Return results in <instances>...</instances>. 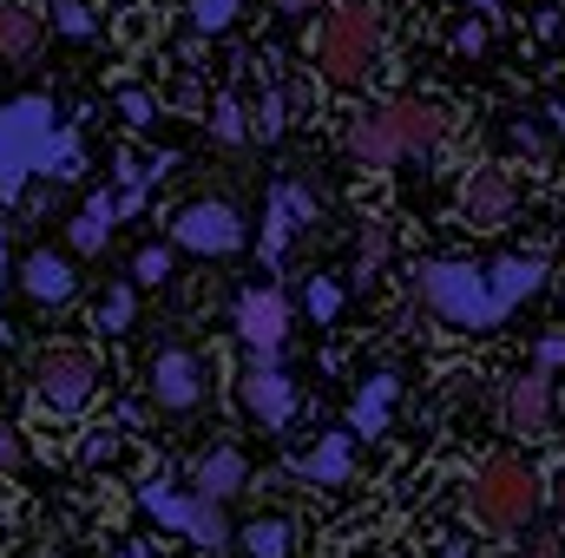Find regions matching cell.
Wrapping results in <instances>:
<instances>
[{"label": "cell", "instance_id": "32", "mask_svg": "<svg viewBox=\"0 0 565 558\" xmlns=\"http://www.w3.org/2000/svg\"><path fill=\"white\" fill-rule=\"evenodd\" d=\"M119 112H126L132 126H151V99H145V93H119Z\"/></svg>", "mask_w": 565, "mask_h": 558}, {"label": "cell", "instance_id": "39", "mask_svg": "<svg viewBox=\"0 0 565 558\" xmlns=\"http://www.w3.org/2000/svg\"><path fill=\"white\" fill-rule=\"evenodd\" d=\"M553 500H559V506H565V473H559V486H553Z\"/></svg>", "mask_w": 565, "mask_h": 558}, {"label": "cell", "instance_id": "9", "mask_svg": "<svg viewBox=\"0 0 565 558\" xmlns=\"http://www.w3.org/2000/svg\"><path fill=\"white\" fill-rule=\"evenodd\" d=\"M282 329H289V302H282V289H250V296L237 302V335H244L264 362H277Z\"/></svg>", "mask_w": 565, "mask_h": 558}, {"label": "cell", "instance_id": "27", "mask_svg": "<svg viewBox=\"0 0 565 558\" xmlns=\"http://www.w3.org/2000/svg\"><path fill=\"white\" fill-rule=\"evenodd\" d=\"M126 322H132V289L119 282V289H106V302H99V329H106V335H119Z\"/></svg>", "mask_w": 565, "mask_h": 558}, {"label": "cell", "instance_id": "4", "mask_svg": "<svg viewBox=\"0 0 565 558\" xmlns=\"http://www.w3.org/2000/svg\"><path fill=\"white\" fill-rule=\"evenodd\" d=\"M322 73L335 79V86H362L369 79V66H375V46H382V26H375V7H335L329 20H322Z\"/></svg>", "mask_w": 565, "mask_h": 558}, {"label": "cell", "instance_id": "3", "mask_svg": "<svg viewBox=\"0 0 565 558\" xmlns=\"http://www.w3.org/2000/svg\"><path fill=\"white\" fill-rule=\"evenodd\" d=\"M422 302L440 315V322H454V329H473V335H487V329H500L507 315L493 309V289H487V270H473V264H422Z\"/></svg>", "mask_w": 565, "mask_h": 558}, {"label": "cell", "instance_id": "1", "mask_svg": "<svg viewBox=\"0 0 565 558\" xmlns=\"http://www.w3.org/2000/svg\"><path fill=\"white\" fill-rule=\"evenodd\" d=\"M33 171L53 178V184H73L86 171L73 126H60L53 99H40V93L0 106V204H13Z\"/></svg>", "mask_w": 565, "mask_h": 558}, {"label": "cell", "instance_id": "20", "mask_svg": "<svg viewBox=\"0 0 565 558\" xmlns=\"http://www.w3.org/2000/svg\"><path fill=\"white\" fill-rule=\"evenodd\" d=\"M237 539H244V558H289L296 552V526L289 519H250Z\"/></svg>", "mask_w": 565, "mask_h": 558}, {"label": "cell", "instance_id": "13", "mask_svg": "<svg viewBox=\"0 0 565 558\" xmlns=\"http://www.w3.org/2000/svg\"><path fill=\"white\" fill-rule=\"evenodd\" d=\"M546 420H553V388H546V368H533V375H520L513 395H507V427L526 433V440H540Z\"/></svg>", "mask_w": 565, "mask_h": 558}, {"label": "cell", "instance_id": "34", "mask_svg": "<svg viewBox=\"0 0 565 558\" xmlns=\"http://www.w3.org/2000/svg\"><path fill=\"white\" fill-rule=\"evenodd\" d=\"M513 558H565V546L559 539H533V546H520Z\"/></svg>", "mask_w": 565, "mask_h": 558}, {"label": "cell", "instance_id": "30", "mask_svg": "<svg viewBox=\"0 0 565 558\" xmlns=\"http://www.w3.org/2000/svg\"><path fill=\"white\" fill-rule=\"evenodd\" d=\"M382 264H388V224H369V237H362V277L382 270Z\"/></svg>", "mask_w": 565, "mask_h": 558}, {"label": "cell", "instance_id": "38", "mask_svg": "<svg viewBox=\"0 0 565 558\" xmlns=\"http://www.w3.org/2000/svg\"><path fill=\"white\" fill-rule=\"evenodd\" d=\"M119 558H151V552H145V546H126V552H119Z\"/></svg>", "mask_w": 565, "mask_h": 558}, {"label": "cell", "instance_id": "37", "mask_svg": "<svg viewBox=\"0 0 565 558\" xmlns=\"http://www.w3.org/2000/svg\"><path fill=\"white\" fill-rule=\"evenodd\" d=\"M282 13H309V7H316V0H277Z\"/></svg>", "mask_w": 565, "mask_h": 558}, {"label": "cell", "instance_id": "8", "mask_svg": "<svg viewBox=\"0 0 565 558\" xmlns=\"http://www.w3.org/2000/svg\"><path fill=\"white\" fill-rule=\"evenodd\" d=\"M171 237L184 250H198V257H231L244 244V217L231 204H184L178 224H171Z\"/></svg>", "mask_w": 565, "mask_h": 558}, {"label": "cell", "instance_id": "42", "mask_svg": "<svg viewBox=\"0 0 565 558\" xmlns=\"http://www.w3.org/2000/svg\"><path fill=\"white\" fill-rule=\"evenodd\" d=\"M559 126H565V106H559Z\"/></svg>", "mask_w": 565, "mask_h": 558}, {"label": "cell", "instance_id": "7", "mask_svg": "<svg viewBox=\"0 0 565 558\" xmlns=\"http://www.w3.org/2000/svg\"><path fill=\"white\" fill-rule=\"evenodd\" d=\"M93 388H99V362H93L86 348H53V355L40 362V401H46L53 415H79V408L93 401Z\"/></svg>", "mask_w": 565, "mask_h": 558}, {"label": "cell", "instance_id": "36", "mask_svg": "<svg viewBox=\"0 0 565 558\" xmlns=\"http://www.w3.org/2000/svg\"><path fill=\"white\" fill-rule=\"evenodd\" d=\"M540 368H565V342H540Z\"/></svg>", "mask_w": 565, "mask_h": 558}, {"label": "cell", "instance_id": "22", "mask_svg": "<svg viewBox=\"0 0 565 558\" xmlns=\"http://www.w3.org/2000/svg\"><path fill=\"white\" fill-rule=\"evenodd\" d=\"M289 230H296V204H289V184H277L270 217H264V264H270V270H277L282 250H289Z\"/></svg>", "mask_w": 565, "mask_h": 558}, {"label": "cell", "instance_id": "33", "mask_svg": "<svg viewBox=\"0 0 565 558\" xmlns=\"http://www.w3.org/2000/svg\"><path fill=\"white\" fill-rule=\"evenodd\" d=\"M454 46H460V53H480V46H487V26H480V20H467V26L454 33Z\"/></svg>", "mask_w": 565, "mask_h": 558}, {"label": "cell", "instance_id": "21", "mask_svg": "<svg viewBox=\"0 0 565 558\" xmlns=\"http://www.w3.org/2000/svg\"><path fill=\"white\" fill-rule=\"evenodd\" d=\"M349 460H355V453H349V433H329V440L302 460V473H309L316 486H342V480H349Z\"/></svg>", "mask_w": 565, "mask_h": 558}, {"label": "cell", "instance_id": "29", "mask_svg": "<svg viewBox=\"0 0 565 558\" xmlns=\"http://www.w3.org/2000/svg\"><path fill=\"white\" fill-rule=\"evenodd\" d=\"M132 277H139V282H164V277H171V250H158V244L139 250V257H132Z\"/></svg>", "mask_w": 565, "mask_h": 558}, {"label": "cell", "instance_id": "6", "mask_svg": "<svg viewBox=\"0 0 565 558\" xmlns=\"http://www.w3.org/2000/svg\"><path fill=\"white\" fill-rule=\"evenodd\" d=\"M473 506H480L487 526H507V533H513V526L533 519V506H540V480H533L520 460H493V466H480Z\"/></svg>", "mask_w": 565, "mask_h": 558}, {"label": "cell", "instance_id": "40", "mask_svg": "<svg viewBox=\"0 0 565 558\" xmlns=\"http://www.w3.org/2000/svg\"><path fill=\"white\" fill-rule=\"evenodd\" d=\"M0 282H7V244H0Z\"/></svg>", "mask_w": 565, "mask_h": 558}, {"label": "cell", "instance_id": "17", "mask_svg": "<svg viewBox=\"0 0 565 558\" xmlns=\"http://www.w3.org/2000/svg\"><path fill=\"white\" fill-rule=\"evenodd\" d=\"M395 395H402V382H395V375H375V382L349 401V427H355V433H382L388 415H395Z\"/></svg>", "mask_w": 565, "mask_h": 558}, {"label": "cell", "instance_id": "26", "mask_svg": "<svg viewBox=\"0 0 565 558\" xmlns=\"http://www.w3.org/2000/svg\"><path fill=\"white\" fill-rule=\"evenodd\" d=\"M211 132H217L224 144H244V139H250V112H244L237 99H224V106H217V119H211Z\"/></svg>", "mask_w": 565, "mask_h": 558}, {"label": "cell", "instance_id": "2", "mask_svg": "<svg viewBox=\"0 0 565 558\" xmlns=\"http://www.w3.org/2000/svg\"><path fill=\"white\" fill-rule=\"evenodd\" d=\"M440 132H447L440 106H427V99H395L388 112L349 126V151H355L362 164H395V158H408V151H427Z\"/></svg>", "mask_w": 565, "mask_h": 558}, {"label": "cell", "instance_id": "15", "mask_svg": "<svg viewBox=\"0 0 565 558\" xmlns=\"http://www.w3.org/2000/svg\"><path fill=\"white\" fill-rule=\"evenodd\" d=\"M244 480H250V460L237 447H211L198 460V493L204 500H231V493H244Z\"/></svg>", "mask_w": 565, "mask_h": 558}, {"label": "cell", "instance_id": "12", "mask_svg": "<svg viewBox=\"0 0 565 558\" xmlns=\"http://www.w3.org/2000/svg\"><path fill=\"white\" fill-rule=\"evenodd\" d=\"M513 204H520V191H513V178L507 171H473V184H467V224L473 230H500V224H513Z\"/></svg>", "mask_w": 565, "mask_h": 558}, {"label": "cell", "instance_id": "5", "mask_svg": "<svg viewBox=\"0 0 565 558\" xmlns=\"http://www.w3.org/2000/svg\"><path fill=\"white\" fill-rule=\"evenodd\" d=\"M139 506L158 519V526H171V533H184L191 546H204V552H224L231 546V519H224V500H184V493H171V480L158 473V480H145L139 486Z\"/></svg>", "mask_w": 565, "mask_h": 558}, {"label": "cell", "instance_id": "19", "mask_svg": "<svg viewBox=\"0 0 565 558\" xmlns=\"http://www.w3.org/2000/svg\"><path fill=\"white\" fill-rule=\"evenodd\" d=\"M113 224H119V197H93L79 217H73V250H106V237H113Z\"/></svg>", "mask_w": 565, "mask_h": 558}, {"label": "cell", "instance_id": "18", "mask_svg": "<svg viewBox=\"0 0 565 558\" xmlns=\"http://www.w3.org/2000/svg\"><path fill=\"white\" fill-rule=\"evenodd\" d=\"M40 53V13L0 7V66H26Z\"/></svg>", "mask_w": 565, "mask_h": 558}, {"label": "cell", "instance_id": "24", "mask_svg": "<svg viewBox=\"0 0 565 558\" xmlns=\"http://www.w3.org/2000/svg\"><path fill=\"white\" fill-rule=\"evenodd\" d=\"M282 126H289V99H282V93H264L257 112H250V132H257V139H277Z\"/></svg>", "mask_w": 565, "mask_h": 558}, {"label": "cell", "instance_id": "28", "mask_svg": "<svg viewBox=\"0 0 565 558\" xmlns=\"http://www.w3.org/2000/svg\"><path fill=\"white\" fill-rule=\"evenodd\" d=\"M302 302H309V315H316V322H329V315L342 309V289H335L329 277H309V296H302Z\"/></svg>", "mask_w": 565, "mask_h": 558}, {"label": "cell", "instance_id": "25", "mask_svg": "<svg viewBox=\"0 0 565 558\" xmlns=\"http://www.w3.org/2000/svg\"><path fill=\"white\" fill-rule=\"evenodd\" d=\"M237 7H244V0H191V26H198V33H224V26L237 20Z\"/></svg>", "mask_w": 565, "mask_h": 558}, {"label": "cell", "instance_id": "35", "mask_svg": "<svg viewBox=\"0 0 565 558\" xmlns=\"http://www.w3.org/2000/svg\"><path fill=\"white\" fill-rule=\"evenodd\" d=\"M20 460V433L13 427H0V466H13Z\"/></svg>", "mask_w": 565, "mask_h": 558}, {"label": "cell", "instance_id": "14", "mask_svg": "<svg viewBox=\"0 0 565 558\" xmlns=\"http://www.w3.org/2000/svg\"><path fill=\"white\" fill-rule=\"evenodd\" d=\"M540 282H546V264H540V257H500V264L487 270V289H493V309H500V315H513Z\"/></svg>", "mask_w": 565, "mask_h": 558}, {"label": "cell", "instance_id": "41", "mask_svg": "<svg viewBox=\"0 0 565 558\" xmlns=\"http://www.w3.org/2000/svg\"><path fill=\"white\" fill-rule=\"evenodd\" d=\"M447 558H467V552H447Z\"/></svg>", "mask_w": 565, "mask_h": 558}, {"label": "cell", "instance_id": "10", "mask_svg": "<svg viewBox=\"0 0 565 558\" xmlns=\"http://www.w3.org/2000/svg\"><path fill=\"white\" fill-rule=\"evenodd\" d=\"M198 395H204L198 355H191V348H164V355L151 362V401L171 408V415H184V408H198Z\"/></svg>", "mask_w": 565, "mask_h": 558}, {"label": "cell", "instance_id": "16", "mask_svg": "<svg viewBox=\"0 0 565 558\" xmlns=\"http://www.w3.org/2000/svg\"><path fill=\"white\" fill-rule=\"evenodd\" d=\"M20 277H26V296H33V302H66V296H73V282H79V277H73V264H66V257H53V250H33Z\"/></svg>", "mask_w": 565, "mask_h": 558}, {"label": "cell", "instance_id": "31", "mask_svg": "<svg viewBox=\"0 0 565 558\" xmlns=\"http://www.w3.org/2000/svg\"><path fill=\"white\" fill-rule=\"evenodd\" d=\"M113 453H119V433H106V427L79 447V460H86V466H99V460H113Z\"/></svg>", "mask_w": 565, "mask_h": 558}, {"label": "cell", "instance_id": "23", "mask_svg": "<svg viewBox=\"0 0 565 558\" xmlns=\"http://www.w3.org/2000/svg\"><path fill=\"white\" fill-rule=\"evenodd\" d=\"M46 13H53V26H60L66 40H93V33H99V20H93V7H86V0H53Z\"/></svg>", "mask_w": 565, "mask_h": 558}, {"label": "cell", "instance_id": "11", "mask_svg": "<svg viewBox=\"0 0 565 558\" xmlns=\"http://www.w3.org/2000/svg\"><path fill=\"white\" fill-rule=\"evenodd\" d=\"M244 408L264 420V427H282V420L296 415V388H289V375H282L277 362H250V375H244Z\"/></svg>", "mask_w": 565, "mask_h": 558}]
</instances>
